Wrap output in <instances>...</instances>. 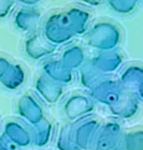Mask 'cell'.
Masks as SVG:
<instances>
[{"mask_svg": "<svg viewBox=\"0 0 143 150\" xmlns=\"http://www.w3.org/2000/svg\"><path fill=\"white\" fill-rule=\"evenodd\" d=\"M88 23V14L81 9L52 14L45 23L44 36L52 45L63 44L75 35L83 34Z\"/></svg>", "mask_w": 143, "mask_h": 150, "instance_id": "1", "label": "cell"}, {"mask_svg": "<svg viewBox=\"0 0 143 150\" xmlns=\"http://www.w3.org/2000/svg\"><path fill=\"white\" fill-rule=\"evenodd\" d=\"M87 41L91 47L100 50H112L120 44L121 31L117 26L110 23H100L90 31Z\"/></svg>", "mask_w": 143, "mask_h": 150, "instance_id": "2", "label": "cell"}, {"mask_svg": "<svg viewBox=\"0 0 143 150\" xmlns=\"http://www.w3.org/2000/svg\"><path fill=\"white\" fill-rule=\"evenodd\" d=\"M24 47L26 55L33 60H40V58L47 57L52 55L56 50V46L47 41L46 37H44V35L38 31H34L33 34L26 37Z\"/></svg>", "mask_w": 143, "mask_h": 150, "instance_id": "3", "label": "cell"}, {"mask_svg": "<svg viewBox=\"0 0 143 150\" xmlns=\"http://www.w3.org/2000/svg\"><path fill=\"white\" fill-rule=\"evenodd\" d=\"M18 113L30 125H36L44 119V112L33 94L26 93L18 102Z\"/></svg>", "mask_w": 143, "mask_h": 150, "instance_id": "4", "label": "cell"}, {"mask_svg": "<svg viewBox=\"0 0 143 150\" xmlns=\"http://www.w3.org/2000/svg\"><path fill=\"white\" fill-rule=\"evenodd\" d=\"M95 109L92 100L81 94H72L63 104V112L70 119H77L80 117L90 114Z\"/></svg>", "mask_w": 143, "mask_h": 150, "instance_id": "5", "label": "cell"}, {"mask_svg": "<svg viewBox=\"0 0 143 150\" xmlns=\"http://www.w3.org/2000/svg\"><path fill=\"white\" fill-rule=\"evenodd\" d=\"M35 88H36V92L49 103H56L63 92L62 84L51 79L50 77H47L46 74H41L36 79Z\"/></svg>", "mask_w": 143, "mask_h": 150, "instance_id": "6", "label": "cell"}, {"mask_svg": "<svg viewBox=\"0 0 143 150\" xmlns=\"http://www.w3.org/2000/svg\"><path fill=\"white\" fill-rule=\"evenodd\" d=\"M41 14L39 10L30 6H24L15 13L14 23L15 26L23 33H31L38 26Z\"/></svg>", "mask_w": 143, "mask_h": 150, "instance_id": "7", "label": "cell"}, {"mask_svg": "<svg viewBox=\"0 0 143 150\" xmlns=\"http://www.w3.org/2000/svg\"><path fill=\"white\" fill-rule=\"evenodd\" d=\"M4 134L18 146H28L29 144H31L30 132L19 122H8L4 127Z\"/></svg>", "mask_w": 143, "mask_h": 150, "instance_id": "8", "label": "cell"}, {"mask_svg": "<svg viewBox=\"0 0 143 150\" xmlns=\"http://www.w3.org/2000/svg\"><path fill=\"white\" fill-rule=\"evenodd\" d=\"M25 82V71L18 63H10L6 71L0 77V83L10 91L18 89Z\"/></svg>", "mask_w": 143, "mask_h": 150, "instance_id": "9", "label": "cell"}, {"mask_svg": "<svg viewBox=\"0 0 143 150\" xmlns=\"http://www.w3.org/2000/svg\"><path fill=\"white\" fill-rule=\"evenodd\" d=\"M120 125L116 123H108L97 139L96 150H112L118 143Z\"/></svg>", "mask_w": 143, "mask_h": 150, "instance_id": "10", "label": "cell"}, {"mask_svg": "<svg viewBox=\"0 0 143 150\" xmlns=\"http://www.w3.org/2000/svg\"><path fill=\"white\" fill-rule=\"evenodd\" d=\"M44 72L47 77H50L51 79H54V81L59 82V83L70 82L72 78L71 69L66 68L60 60L46 62L44 66Z\"/></svg>", "mask_w": 143, "mask_h": 150, "instance_id": "11", "label": "cell"}, {"mask_svg": "<svg viewBox=\"0 0 143 150\" xmlns=\"http://www.w3.org/2000/svg\"><path fill=\"white\" fill-rule=\"evenodd\" d=\"M112 150H143V129L127 133Z\"/></svg>", "mask_w": 143, "mask_h": 150, "instance_id": "12", "label": "cell"}, {"mask_svg": "<svg viewBox=\"0 0 143 150\" xmlns=\"http://www.w3.org/2000/svg\"><path fill=\"white\" fill-rule=\"evenodd\" d=\"M96 125H97V123L95 120L85 122L77 129V132L73 134V135H75V140H76V146L78 149L88 146L90 140L93 138L92 133L95 132V129H96Z\"/></svg>", "mask_w": 143, "mask_h": 150, "instance_id": "13", "label": "cell"}, {"mask_svg": "<svg viewBox=\"0 0 143 150\" xmlns=\"http://www.w3.org/2000/svg\"><path fill=\"white\" fill-rule=\"evenodd\" d=\"M91 62L100 72H111L120 66L121 57L118 53L111 52V53H107V55L98 56L97 58H95Z\"/></svg>", "mask_w": 143, "mask_h": 150, "instance_id": "14", "label": "cell"}, {"mask_svg": "<svg viewBox=\"0 0 143 150\" xmlns=\"http://www.w3.org/2000/svg\"><path fill=\"white\" fill-rule=\"evenodd\" d=\"M31 135V143H34L36 146H42L49 142L50 135H51V124L45 119H42L40 123L34 125L33 133Z\"/></svg>", "mask_w": 143, "mask_h": 150, "instance_id": "15", "label": "cell"}, {"mask_svg": "<svg viewBox=\"0 0 143 150\" xmlns=\"http://www.w3.org/2000/svg\"><path fill=\"white\" fill-rule=\"evenodd\" d=\"M83 60V52L80 47L73 46L71 49H68L65 53H63V57L61 58V62L63 63V66L68 69H72L77 67Z\"/></svg>", "mask_w": 143, "mask_h": 150, "instance_id": "16", "label": "cell"}, {"mask_svg": "<svg viewBox=\"0 0 143 150\" xmlns=\"http://www.w3.org/2000/svg\"><path fill=\"white\" fill-rule=\"evenodd\" d=\"M108 5L120 14H128L136 8V0H108Z\"/></svg>", "mask_w": 143, "mask_h": 150, "instance_id": "17", "label": "cell"}, {"mask_svg": "<svg viewBox=\"0 0 143 150\" xmlns=\"http://www.w3.org/2000/svg\"><path fill=\"white\" fill-rule=\"evenodd\" d=\"M15 0H0V19L6 18L13 10Z\"/></svg>", "mask_w": 143, "mask_h": 150, "instance_id": "18", "label": "cell"}, {"mask_svg": "<svg viewBox=\"0 0 143 150\" xmlns=\"http://www.w3.org/2000/svg\"><path fill=\"white\" fill-rule=\"evenodd\" d=\"M18 145L3 133L0 135V150H18Z\"/></svg>", "mask_w": 143, "mask_h": 150, "instance_id": "19", "label": "cell"}, {"mask_svg": "<svg viewBox=\"0 0 143 150\" xmlns=\"http://www.w3.org/2000/svg\"><path fill=\"white\" fill-rule=\"evenodd\" d=\"M10 62L9 60L5 56H0V77L4 74V72L6 71V68L10 66Z\"/></svg>", "mask_w": 143, "mask_h": 150, "instance_id": "20", "label": "cell"}, {"mask_svg": "<svg viewBox=\"0 0 143 150\" xmlns=\"http://www.w3.org/2000/svg\"><path fill=\"white\" fill-rule=\"evenodd\" d=\"M15 1L23 4L24 6H30V8H33V6H35V5H38V4L41 1V0H15Z\"/></svg>", "mask_w": 143, "mask_h": 150, "instance_id": "21", "label": "cell"}, {"mask_svg": "<svg viewBox=\"0 0 143 150\" xmlns=\"http://www.w3.org/2000/svg\"><path fill=\"white\" fill-rule=\"evenodd\" d=\"M82 4H87V5H91V6H97L101 3H103V0H77Z\"/></svg>", "mask_w": 143, "mask_h": 150, "instance_id": "22", "label": "cell"}]
</instances>
